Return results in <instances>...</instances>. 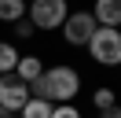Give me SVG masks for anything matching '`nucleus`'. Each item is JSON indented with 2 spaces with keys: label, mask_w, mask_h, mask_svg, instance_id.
Masks as SVG:
<instances>
[{
  "label": "nucleus",
  "mask_w": 121,
  "mask_h": 118,
  "mask_svg": "<svg viewBox=\"0 0 121 118\" xmlns=\"http://www.w3.org/2000/svg\"><path fill=\"white\" fill-rule=\"evenodd\" d=\"M40 70H44V66H40V59H37V55H18V63H15V78H18V81H26V85H30V81H37V78H40Z\"/></svg>",
  "instance_id": "obj_7"
},
{
  "label": "nucleus",
  "mask_w": 121,
  "mask_h": 118,
  "mask_svg": "<svg viewBox=\"0 0 121 118\" xmlns=\"http://www.w3.org/2000/svg\"><path fill=\"white\" fill-rule=\"evenodd\" d=\"M114 103H117L114 88H99V92H95V107H99V111H103V107H114Z\"/></svg>",
  "instance_id": "obj_12"
},
{
  "label": "nucleus",
  "mask_w": 121,
  "mask_h": 118,
  "mask_svg": "<svg viewBox=\"0 0 121 118\" xmlns=\"http://www.w3.org/2000/svg\"><path fill=\"white\" fill-rule=\"evenodd\" d=\"M99 118H121V107H117V103H114V107H103Z\"/></svg>",
  "instance_id": "obj_14"
},
{
  "label": "nucleus",
  "mask_w": 121,
  "mask_h": 118,
  "mask_svg": "<svg viewBox=\"0 0 121 118\" xmlns=\"http://www.w3.org/2000/svg\"><path fill=\"white\" fill-rule=\"evenodd\" d=\"M15 63H18V48L0 41V74H15Z\"/></svg>",
  "instance_id": "obj_10"
},
{
  "label": "nucleus",
  "mask_w": 121,
  "mask_h": 118,
  "mask_svg": "<svg viewBox=\"0 0 121 118\" xmlns=\"http://www.w3.org/2000/svg\"><path fill=\"white\" fill-rule=\"evenodd\" d=\"M15 37H22V41L33 37V22H30V19H18V22H15Z\"/></svg>",
  "instance_id": "obj_13"
},
{
  "label": "nucleus",
  "mask_w": 121,
  "mask_h": 118,
  "mask_svg": "<svg viewBox=\"0 0 121 118\" xmlns=\"http://www.w3.org/2000/svg\"><path fill=\"white\" fill-rule=\"evenodd\" d=\"M92 33H95V19H92V11H70V15H66V22H62V37H66V44L84 48Z\"/></svg>",
  "instance_id": "obj_4"
},
{
  "label": "nucleus",
  "mask_w": 121,
  "mask_h": 118,
  "mask_svg": "<svg viewBox=\"0 0 121 118\" xmlns=\"http://www.w3.org/2000/svg\"><path fill=\"white\" fill-rule=\"evenodd\" d=\"M26 100H30V85L18 81L15 74H0V107L11 111V114H18Z\"/></svg>",
  "instance_id": "obj_5"
},
{
  "label": "nucleus",
  "mask_w": 121,
  "mask_h": 118,
  "mask_svg": "<svg viewBox=\"0 0 121 118\" xmlns=\"http://www.w3.org/2000/svg\"><path fill=\"white\" fill-rule=\"evenodd\" d=\"M77 88H81V74L73 66H48V70H40L37 81H30V96L48 103H73Z\"/></svg>",
  "instance_id": "obj_1"
},
{
  "label": "nucleus",
  "mask_w": 121,
  "mask_h": 118,
  "mask_svg": "<svg viewBox=\"0 0 121 118\" xmlns=\"http://www.w3.org/2000/svg\"><path fill=\"white\" fill-rule=\"evenodd\" d=\"M22 118H48L52 114V103L48 100H37V96H30V100L22 103V111H18Z\"/></svg>",
  "instance_id": "obj_9"
},
{
  "label": "nucleus",
  "mask_w": 121,
  "mask_h": 118,
  "mask_svg": "<svg viewBox=\"0 0 121 118\" xmlns=\"http://www.w3.org/2000/svg\"><path fill=\"white\" fill-rule=\"evenodd\" d=\"M88 55L103 66H117L121 63V30L117 26H95V33L88 37Z\"/></svg>",
  "instance_id": "obj_2"
},
{
  "label": "nucleus",
  "mask_w": 121,
  "mask_h": 118,
  "mask_svg": "<svg viewBox=\"0 0 121 118\" xmlns=\"http://www.w3.org/2000/svg\"><path fill=\"white\" fill-rule=\"evenodd\" d=\"M92 19H95V26H117L121 22V0H95Z\"/></svg>",
  "instance_id": "obj_6"
},
{
  "label": "nucleus",
  "mask_w": 121,
  "mask_h": 118,
  "mask_svg": "<svg viewBox=\"0 0 121 118\" xmlns=\"http://www.w3.org/2000/svg\"><path fill=\"white\" fill-rule=\"evenodd\" d=\"M48 118H81V111H77L73 103H59V107H52Z\"/></svg>",
  "instance_id": "obj_11"
},
{
  "label": "nucleus",
  "mask_w": 121,
  "mask_h": 118,
  "mask_svg": "<svg viewBox=\"0 0 121 118\" xmlns=\"http://www.w3.org/2000/svg\"><path fill=\"white\" fill-rule=\"evenodd\" d=\"M26 19V0H0V22Z\"/></svg>",
  "instance_id": "obj_8"
},
{
  "label": "nucleus",
  "mask_w": 121,
  "mask_h": 118,
  "mask_svg": "<svg viewBox=\"0 0 121 118\" xmlns=\"http://www.w3.org/2000/svg\"><path fill=\"white\" fill-rule=\"evenodd\" d=\"M70 15L66 0H30L26 4V19L33 22V30H59Z\"/></svg>",
  "instance_id": "obj_3"
},
{
  "label": "nucleus",
  "mask_w": 121,
  "mask_h": 118,
  "mask_svg": "<svg viewBox=\"0 0 121 118\" xmlns=\"http://www.w3.org/2000/svg\"><path fill=\"white\" fill-rule=\"evenodd\" d=\"M0 118H11V111H4V107H0Z\"/></svg>",
  "instance_id": "obj_15"
}]
</instances>
